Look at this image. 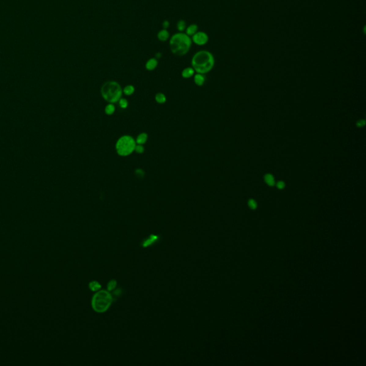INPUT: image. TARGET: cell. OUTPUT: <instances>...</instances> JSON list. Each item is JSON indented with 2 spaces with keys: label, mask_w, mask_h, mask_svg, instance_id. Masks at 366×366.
I'll return each instance as SVG.
<instances>
[{
  "label": "cell",
  "mask_w": 366,
  "mask_h": 366,
  "mask_svg": "<svg viewBox=\"0 0 366 366\" xmlns=\"http://www.w3.org/2000/svg\"><path fill=\"white\" fill-rule=\"evenodd\" d=\"M215 60L213 54L207 51H199L194 54L192 59V67L194 72L204 74L210 72L214 66Z\"/></svg>",
  "instance_id": "obj_1"
},
{
  "label": "cell",
  "mask_w": 366,
  "mask_h": 366,
  "mask_svg": "<svg viewBox=\"0 0 366 366\" xmlns=\"http://www.w3.org/2000/svg\"><path fill=\"white\" fill-rule=\"evenodd\" d=\"M191 45L192 39L183 32L175 34L170 39L171 52L177 56H183L187 54Z\"/></svg>",
  "instance_id": "obj_2"
},
{
  "label": "cell",
  "mask_w": 366,
  "mask_h": 366,
  "mask_svg": "<svg viewBox=\"0 0 366 366\" xmlns=\"http://www.w3.org/2000/svg\"><path fill=\"white\" fill-rule=\"evenodd\" d=\"M101 94L103 99L109 103H116L122 98L121 86L115 81L105 82L101 87Z\"/></svg>",
  "instance_id": "obj_3"
},
{
  "label": "cell",
  "mask_w": 366,
  "mask_h": 366,
  "mask_svg": "<svg viewBox=\"0 0 366 366\" xmlns=\"http://www.w3.org/2000/svg\"><path fill=\"white\" fill-rule=\"evenodd\" d=\"M135 139L130 135H123L117 139L115 145V150L117 153L121 157H127L130 155L135 152L136 146Z\"/></svg>",
  "instance_id": "obj_4"
},
{
  "label": "cell",
  "mask_w": 366,
  "mask_h": 366,
  "mask_svg": "<svg viewBox=\"0 0 366 366\" xmlns=\"http://www.w3.org/2000/svg\"><path fill=\"white\" fill-rule=\"evenodd\" d=\"M112 302L111 295L106 291H99L94 295L92 300V306L97 312H104L107 310Z\"/></svg>",
  "instance_id": "obj_5"
},
{
  "label": "cell",
  "mask_w": 366,
  "mask_h": 366,
  "mask_svg": "<svg viewBox=\"0 0 366 366\" xmlns=\"http://www.w3.org/2000/svg\"><path fill=\"white\" fill-rule=\"evenodd\" d=\"M192 42H193L197 45H205L208 42V36L203 31H198L193 36H192Z\"/></svg>",
  "instance_id": "obj_6"
},
{
  "label": "cell",
  "mask_w": 366,
  "mask_h": 366,
  "mask_svg": "<svg viewBox=\"0 0 366 366\" xmlns=\"http://www.w3.org/2000/svg\"><path fill=\"white\" fill-rule=\"evenodd\" d=\"M158 61L156 58H150L145 64V68L148 71H152L157 67Z\"/></svg>",
  "instance_id": "obj_7"
},
{
  "label": "cell",
  "mask_w": 366,
  "mask_h": 366,
  "mask_svg": "<svg viewBox=\"0 0 366 366\" xmlns=\"http://www.w3.org/2000/svg\"><path fill=\"white\" fill-rule=\"evenodd\" d=\"M157 38L160 42H166L170 38V32L165 29H162L157 33Z\"/></svg>",
  "instance_id": "obj_8"
},
{
  "label": "cell",
  "mask_w": 366,
  "mask_h": 366,
  "mask_svg": "<svg viewBox=\"0 0 366 366\" xmlns=\"http://www.w3.org/2000/svg\"><path fill=\"white\" fill-rule=\"evenodd\" d=\"M264 181L269 187H273L275 185V179L273 175L270 173H268L264 175Z\"/></svg>",
  "instance_id": "obj_9"
},
{
  "label": "cell",
  "mask_w": 366,
  "mask_h": 366,
  "mask_svg": "<svg viewBox=\"0 0 366 366\" xmlns=\"http://www.w3.org/2000/svg\"><path fill=\"white\" fill-rule=\"evenodd\" d=\"M194 72H194L192 67H186L182 72V77L185 78V79H189V78L192 77V76H194Z\"/></svg>",
  "instance_id": "obj_10"
},
{
  "label": "cell",
  "mask_w": 366,
  "mask_h": 366,
  "mask_svg": "<svg viewBox=\"0 0 366 366\" xmlns=\"http://www.w3.org/2000/svg\"><path fill=\"white\" fill-rule=\"evenodd\" d=\"M198 26L197 24H190V26H188L187 27H186V29H185V34L189 36V37H192V36H193L194 34L196 32H198Z\"/></svg>",
  "instance_id": "obj_11"
},
{
  "label": "cell",
  "mask_w": 366,
  "mask_h": 366,
  "mask_svg": "<svg viewBox=\"0 0 366 366\" xmlns=\"http://www.w3.org/2000/svg\"><path fill=\"white\" fill-rule=\"evenodd\" d=\"M147 139L148 135L147 133L142 132L140 134H139L138 136L137 137L136 139H135V142H136V144H138V145H144V144L147 142Z\"/></svg>",
  "instance_id": "obj_12"
},
{
  "label": "cell",
  "mask_w": 366,
  "mask_h": 366,
  "mask_svg": "<svg viewBox=\"0 0 366 366\" xmlns=\"http://www.w3.org/2000/svg\"><path fill=\"white\" fill-rule=\"evenodd\" d=\"M205 81V76L202 74L197 73L195 75H194V82L195 84L198 86H202L204 84Z\"/></svg>",
  "instance_id": "obj_13"
},
{
  "label": "cell",
  "mask_w": 366,
  "mask_h": 366,
  "mask_svg": "<svg viewBox=\"0 0 366 366\" xmlns=\"http://www.w3.org/2000/svg\"><path fill=\"white\" fill-rule=\"evenodd\" d=\"M135 90L134 86L129 84V85L124 87L123 90H122V92L125 95H127V96H130V95H132L133 93L135 92Z\"/></svg>",
  "instance_id": "obj_14"
},
{
  "label": "cell",
  "mask_w": 366,
  "mask_h": 366,
  "mask_svg": "<svg viewBox=\"0 0 366 366\" xmlns=\"http://www.w3.org/2000/svg\"><path fill=\"white\" fill-rule=\"evenodd\" d=\"M154 99H155V101L159 103V104H164L167 100L165 95L163 93H160V92L157 93Z\"/></svg>",
  "instance_id": "obj_15"
},
{
  "label": "cell",
  "mask_w": 366,
  "mask_h": 366,
  "mask_svg": "<svg viewBox=\"0 0 366 366\" xmlns=\"http://www.w3.org/2000/svg\"><path fill=\"white\" fill-rule=\"evenodd\" d=\"M105 114H107V115H113L114 113L115 112V106L114 105V104L109 103L106 106V107H105Z\"/></svg>",
  "instance_id": "obj_16"
},
{
  "label": "cell",
  "mask_w": 366,
  "mask_h": 366,
  "mask_svg": "<svg viewBox=\"0 0 366 366\" xmlns=\"http://www.w3.org/2000/svg\"><path fill=\"white\" fill-rule=\"evenodd\" d=\"M186 27H186L185 21L183 20L178 21V22H177V28L179 32H183V31H185L186 29Z\"/></svg>",
  "instance_id": "obj_17"
},
{
  "label": "cell",
  "mask_w": 366,
  "mask_h": 366,
  "mask_svg": "<svg viewBox=\"0 0 366 366\" xmlns=\"http://www.w3.org/2000/svg\"><path fill=\"white\" fill-rule=\"evenodd\" d=\"M119 105L122 109H126L128 107V102L126 99L121 98L119 100Z\"/></svg>",
  "instance_id": "obj_18"
},
{
  "label": "cell",
  "mask_w": 366,
  "mask_h": 366,
  "mask_svg": "<svg viewBox=\"0 0 366 366\" xmlns=\"http://www.w3.org/2000/svg\"><path fill=\"white\" fill-rule=\"evenodd\" d=\"M135 152L137 154H142L143 152H145V147H144L143 145H138V144H137L135 148Z\"/></svg>",
  "instance_id": "obj_19"
},
{
  "label": "cell",
  "mask_w": 366,
  "mask_h": 366,
  "mask_svg": "<svg viewBox=\"0 0 366 366\" xmlns=\"http://www.w3.org/2000/svg\"><path fill=\"white\" fill-rule=\"evenodd\" d=\"M248 206L252 210H255L257 207V204L255 200H253V199H250L248 201Z\"/></svg>",
  "instance_id": "obj_20"
},
{
  "label": "cell",
  "mask_w": 366,
  "mask_h": 366,
  "mask_svg": "<svg viewBox=\"0 0 366 366\" xmlns=\"http://www.w3.org/2000/svg\"><path fill=\"white\" fill-rule=\"evenodd\" d=\"M135 175L138 177V178H142V177L145 176V172L142 170V169H137L135 171Z\"/></svg>",
  "instance_id": "obj_21"
},
{
  "label": "cell",
  "mask_w": 366,
  "mask_h": 366,
  "mask_svg": "<svg viewBox=\"0 0 366 366\" xmlns=\"http://www.w3.org/2000/svg\"><path fill=\"white\" fill-rule=\"evenodd\" d=\"M90 287L91 288V290H92L96 291L99 288V287H100V285H99L97 282H92L90 283Z\"/></svg>",
  "instance_id": "obj_22"
},
{
  "label": "cell",
  "mask_w": 366,
  "mask_h": 366,
  "mask_svg": "<svg viewBox=\"0 0 366 366\" xmlns=\"http://www.w3.org/2000/svg\"><path fill=\"white\" fill-rule=\"evenodd\" d=\"M275 185L279 190H283L285 187V183L283 181H278V183H275Z\"/></svg>",
  "instance_id": "obj_23"
},
{
  "label": "cell",
  "mask_w": 366,
  "mask_h": 366,
  "mask_svg": "<svg viewBox=\"0 0 366 366\" xmlns=\"http://www.w3.org/2000/svg\"><path fill=\"white\" fill-rule=\"evenodd\" d=\"M365 125V121L364 120H360L356 122V126L357 127V128H361Z\"/></svg>",
  "instance_id": "obj_24"
},
{
  "label": "cell",
  "mask_w": 366,
  "mask_h": 366,
  "mask_svg": "<svg viewBox=\"0 0 366 366\" xmlns=\"http://www.w3.org/2000/svg\"><path fill=\"white\" fill-rule=\"evenodd\" d=\"M115 285H116V282H115V281L112 280L111 282L109 283V285H108V289H109V290H113L114 288V287H115Z\"/></svg>",
  "instance_id": "obj_25"
},
{
  "label": "cell",
  "mask_w": 366,
  "mask_h": 366,
  "mask_svg": "<svg viewBox=\"0 0 366 366\" xmlns=\"http://www.w3.org/2000/svg\"><path fill=\"white\" fill-rule=\"evenodd\" d=\"M162 27H163L164 29H167L169 27H170V22H169V21H168V20L164 21V22H162Z\"/></svg>",
  "instance_id": "obj_26"
},
{
  "label": "cell",
  "mask_w": 366,
  "mask_h": 366,
  "mask_svg": "<svg viewBox=\"0 0 366 366\" xmlns=\"http://www.w3.org/2000/svg\"><path fill=\"white\" fill-rule=\"evenodd\" d=\"M161 55H162V54H161V53H160V52H158V53H157V54H156V59H157V58H160V57H161Z\"/></svg>",
  "instance_id": "obj_27"
}]
</instances>
